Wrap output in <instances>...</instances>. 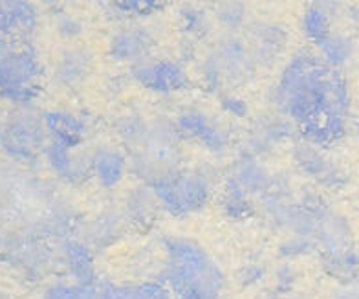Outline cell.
Here are the masks:
<instances>
[{"label":"cell","mask_w":359,"mask_h":299,"mask_svg":"<svg viewBox=\"0 0 359 299\" xmlns=\"http://www.w3.org/2000/svg\"><path fill=\"white\" fill-rule=\"evenodd\" d=\"M279 114L301 127L304 142L321 147L343 136L350 110L345 77L312 52H299L271 91Z\"/></svg>","instance_id":"1"},{"label":"cell","mask_w":359,"mask_h":299,"mask_svg":"<svg viewBox=\"0 0 359 299\" xmlns=\"http://www.w3.org/2000/svg\"><path fill=\"white\" fill-rule=\"evenodd\" d=\"M37 11L26 2H0V94L35 88L41 65L32 46Z\"/></svg>","instance_id":"2"},{"label":"cell","mask_w":359,"mask_h":299,"mask_svg":"<svg viewBox=\"0 0 359 299\" xmlns=\"http://www.w3.org/2000/svg\"><path fill=\"white\" fill-rule=\"evenodd\" d=\"M165 288L176 299H220L226 277L211 253L193 239L167 237Z\"/></svg>","instance_id":"3"},{"label":"cell","mask_w":359,"mask_h":299,"mask_svg":"<svg viewBox=\"0 0 359 299\" xmlns=\"http://www.w3.org/2000/svg\"><path fill=\"white\" fill-rule=\"evenodd\" d=\"M130 160L128 167L136 173L145 185L156 187L163 184L182 169V136L175 121L169 119H152L149 121L143 138L128 149Z\"/></svg>","instance_id":"4"},{"label":"cell","mask_w":359,"mask_h":299,"mask_svg":"<svg viewBox=\"0 0 359 299\" xmlns=\"http://www.w3.org/2000/svg\"><path fill=\"white\" fill-rule=\"evenodd\" d=\"M317 252L321 253L323 265L332 277L343 285H350L359 277V253L355 250L354 233L348 220L336 211L321 204L317 211L313 232Z\"/></svg>","instance_id":"5"},{"label":"cell","mask_w":359,"mask_h":299,"mask_svg":"<svg viewBox=\"0 0 359 299\" xmlns=\"http://www.w3.org/2000/svg\"><path fill=\"white\" fill-rule=\"evenodd\" d=\"M259 68L255 53L248 39L241 35H227L202 65V77L205 85L218 88L222 85H241L250 79Z\"/></svg>","instance_id":"6"},{"label":"cell","mask_w":359,"mask_h":299,"mask_svg":"<svg viewBox=\"0 0 359 299\" xmlns=\"http://www.w3.org/2000/svg\"><path fill=\"white\" fill-rule=\"evenodd\" d=\"M158 202L163 209L176 217L196 213L205 206L211 197V180L208 173L198 171H180L163 184L151 187Z\"/></svg>","instance_id":"7"},{"label":"cell","mask_w":359,"mask_h":299,"mask_svg":"<svg viewBox=\"0 0 359 299\" xmlns=\"http://www.w3.org/2000/svg\"><path fill=\"white\" fill-rule=\"evenodd\" d=\"M175 125L182 138L196 142L209 152H222L229 145V133L226 125L217 116L196 107L180 110Z\"/></svg>","instance_id":"8"},{"label":"cell","mask_w":359,"mask_h":299,"mask_svg":"<svg viewBox=\"0 0 359 299\" xmlns=\"http://www.w3.org/2000/svg\"><path fill=\"white\" fill-rule=\"evenodd\" d=\"M133 77L143 88L156 94H175L185 91L189 85L187 72L172 59H143L133 65Z\"/></svg>","instance_id":"9"},{"label":"cell","mask_w":359,"mask_h":299,"mask_svg":"<svg viewBox=\"0 0 359 299\" xmlns=\"http://www.w3.org/2000/svg\"><path fill=\"white\" fill-rule=\"evenodd\" d=\"M44 136V119L32 114H19L6 127L4 147L15 158H32L43 147Z\"/></svg>","instance_id":"10"},{"label":"cell","mask_w":359,"mask_h":299,"mask_svg":"<svg viewBox=\"0 0 359 299\" xmlns=\"http://www.w3.org/2000/svg\"><path fill=\"white\" fill-rule=\"evenodd\" d=\"M154 34L147 26H125L116 29L110 37L109 52L116 61L136 62L151 58Z\"/></svg>","instance_id":"11"},{"label":"cell","mask_w":359,"mask_h":299,"mask_svg":"<svg viewBox=\"0 0 359 299\" xmlns=\"http://www.w3.org/2000/svg\"><path fill=\"white\" fill-rule=\"evenodd\" d=\"M293 158H295L299 169L306 176L313 178L317 184L328 185V187L343 185L345 173L326 157L321 147H317L313 143L301 142L293 149Z\"/></svg>","instance_id":"12"},{"label":"cell","mask_w":359,"mask_h":299,"mask_svg":"<svg viewBox=\"0 0 359 299\" xmlns=\"http://www.w3.org/2000/svg\"><path fill=\"white\" fill-rule=\"evenodd\" d=\"M290 134H292V124L288 118H284L283 114L264 116L248 133L244 142V157L259 160L260 154L277 147V143L284 142Z\"/></svg>","instance_id":"13"},{"label":"cell","mask_w":359,"mask_h":299,"mask_svg":"<svg viewBox=\"0 0 359 299\" xmlns=\"http://www.w3.org/2000/svg\"><path fill=\"white\" fill-rule=\"evenodd\" d=\"M48 164L57 175L72 184H79L92 176V154L79 152L77 147L52 142L46 145Z\"/></svg>","instance_id":"14"},{"label":"cell","mask_w":359,"mask_h":299,"mask_svg":"<svg viewBox=\"0 0 359 299\" xmlns=\"http://www.w3.org/2000/svg\"><path fill=\"white\" fill-rule=\"evenodd\" d=\"M227 180L246 193L248 197H268L275 190H279L280 185L271 173L266 169L260 160L250 157H242L233 167V173Z\"/></svg>","instance_id":"15"},{"label":"cell","mask_w":359,"mask_h":299,"mask_svg":"<svg viewBox=\"0 0 359 299\" xmlns=\"http://www.w3.org/2000/svg\"><path fill=\"white\" fill-rule=\"evenodd\" d=\"M62 263L67 266L72 281L77 285H92L97 281L92 248L79 239H68L61 246Z\"/></svg>","instance_id":"16"},{"label":"cell","mask_w":359,"mask_h":299,"mask_svg":"<svg viewBox=\"0 0 359 299\" xmlns=\"http://www.w3.org/2000/svg\"><path fill=\"white\" fill-rule=\"evenodd\" d=\"M46 134H50L52 142L65 143L72 147H79L86 134L85 119L79 118L70 110H52L43 116Z\"/></svg>","instance_id":"17"},{"label":"cell","mask_w":359,"mask_h":299,"mask_svg":"<svg viewBox=\"0 0 359 299\" xmlns=\"http://www.w3.org/2000/svg\"><path fill=\"white\" fill-rule=\"evenodd\" d=\"M127 169V157L118 149L101 147L92 154V176L107 190H114L121 184Z\"/></svg>","instance_id":"18"},{"label":"cell","mask_w":359,"mask_h":299,"mask_svg":"<svg viewBox=\"0 0 359 299\" xmlns=\"http://www.w3.org/2000/svg\"><path fill=\"white\" fill-rule=\"evenodd\" d=\"M248 41L255 53L259 67H266L284 50L286 34L284 29H280V26L275 24H259L257 28L251 29Z\"/></svg>","instance_id":"19"},{"label":"cell","mask_w":359,"mask_h":299,"mask_svg":"<svg viewBox=\"0 0 359 299\" xmlns=\"http://www.w3.org/2000/svg\"><path fill=\"white\" fill-rule=\"evenodd\" d=\"M125 215L116 213V211H103L95 219L88 222L85 228V237L83 242L90 248H107L112 242L121 237L125 224Z\"/></svg>","instance_id":"20"},{"label":"cell","mask_w":359,"mask_h":299,"mask_svg":"<svg viewBox=\"0 0 359 299\" xmlns=\"http://www.w3.org/2000/svg\"><path fill=\"white\" fill-rule=\"evenodd\" d=\"M92 53L85 48H70L62 53L55 67V79L59 85L76 86L81 81H85L92 72Z\"/></svg>","instance_id":"21"},{"label":"cell","mask_w":359,"mask_h":299,"mask_svg":"<svg viewBox=\"0 0 359 299\" xmlns=\"http://www.w3.org/2000/svg\"><path fill=\"white\" fill-rule=\"evenodd\" d=\"M125 219L134 224H149L154 220L156 211L161 208L158 197L149 185H142L130 191L125 202Z\"/></svg>","instance_id":"22"},{"label":"cell","mask_w":359,"mask_h":299,"mask_svg":"<svg viewBox=\"0 0 359 299\" xmlns=\"http://www.w3.org/2000/svg\"><path fill=\"white\" fill-rule=\"evenodd\" d=\"M337 4H310L303 15V32L306 35L308 41H312L313 44H319L323 39L334 32L332 29V19H334V10Z\"/></svg>","instance_id":"23"},{"label":"cell","mask_w":359,"mask_h":299,"mask_svg":"<svg viewBox=\"0 0 359 299\" xmlns=\"http://www.w3.org/2000/svg\"><path fill=\"white\" fill-rule=\"evenodd\" d=\"M317 55L323 59L325 65L337 70V68L345 67L346 62L354 55V43L352 39L346 37L345 34L339 32H332L321 43L317 44Z\"/></svg>","instance_id":"24"},{"label":"cell","mask_w":359,"mask_h":299,"mask_svg":"<svg viewBox=\"0 0 359 299\" xmlns=\"http://www.w3.org/2000/svg\"><path fill=\"white\" fill-rule=\"evenodd\" d=\"M104 285H107L109 299H176L165 288V285H160V283H125V285H116V283L104 281Z\"/></svg>","instance_id":"25"},{"label":"cell","mask_w":359,"mask_h":299,"mask_svg":"<svg viewBox=\"0 0 359 299\" xmlns=\"http://www.w3.org/2000/svg\"><path fill=\"white\" fill-rule=\"evenodd\" d=\"M44 299H109V295L104 281L101 279L92 285H77L74 281H65L50 286Z\"/></svg>","instance_id":"26"},{"label":"cell","mask_w":359,"mask_h":299,"mask_svg":"<svg viewBox=\"0 0 359 299\" xmlns=\"http://www.w3.org/2000/svg\"><path fill=\"white\" fill-rule=\"evenodd\" d=\"M180 19H182V29L191 39H198L202 35H205L209 32V26H211L208 13L200 10V8H196V6H187L180 13Z\"/></svg>","instance_id":"27"},{"label":"cell","mask_w":359,"mask_h":299,"mask_svg":"<svg viewBox=\"0 0 359 299\" xmlns=\"http://www.w3.org/2000/svg\"><path fill=\"white\" fill-rule=\"evenodd\" d=\"M217 15L218 22L227 26V29H241L244 24L248 22V8L246 4H238V2H227V4H218L217 6Z\"/></svg>","instance_id":"28"},{"label":"cell","mask_w":359,"mask_h":299,"mask_svg":"<svg viewBox=\"0 0 359 299\" xmlns=\"http://www.w3.org/2000/svg\"><path fill=\"white\" fill-rule=\"evenodd\" d=\"M313 250H317L313 239L292 235V237L286 239V241L280 244L279 253L283 257H286V259H295V257H303L306 255V253L313 252Z\"/></svg>","instance_id":"29"},{"label":"cell","mask_w":359,"mask_h":299,"mask_svg":"<svg viewBox=\"0 0 359 299\" xmlns=\"http://www.w3.org/2000/svg\"><path fill=\"white\" fill-rule=\"evenodd\" d=\"M220 107L226 114L233 116V118H244L250 112L248 103L242 98L235 94H222L220 95Z\"/></svg>","instance_id":"30"},{"label":"cell","mask_w":359,"mask_h":299,"mask_svg":"<svg viewBox=\"0 0 359 299\" xmlns=\"http://www.w3.org/2000/svg\"><path fill=\"white\" fill-rule=\"evenodd\" d=\"M59 32L67 35V37H76V35L81 34L79 20L72 19V17H65V19L59 22Z\"/></svg>","instance_id":"31"},{"label":"cell","mask_w":359,"mask_h":299,"mask_svg":"<svg viewBox=\"0 0 359 299\" xmlns=\"http://www.w3.org/2000/svg\"><path fill=\"white\" fill-rule=\"evenodd\" d=\"M244 270H248V274H242V279H244V283H248V285H255L257 281L262 277V270H260L259 266H255V265L246 266Z\"/></svg>","instance_id":"32"},{"label":"cell","mask_w":359,"mask_h":299,"mask_svg":"<svg viewBox=\"0 0 359 299\" xmlns=\"http://www.w3.org/2000/svg\"><path fill=\"white\" fill-rule=\"evenodd\" d=\"M330 299H359V295L355 294L352 286L345 285V288H341L339 292H336V294L332 295Z\"/></svg>","instance_id":"33"},{"label":"cell","mask_w":359,"mask_h":299,"mask_svg":"<svg viewBox=\"0 0 359 299\" xmlns=\"http://www.w3.org/2000/svg\"><path fill=\"white\" fill-rule=\"evenodd\" d=\"M352 20H354V24L359 29V4H355L354 8H352Z\"/></svg>","instance_id":"34"},{"label":"cell","mask_w":359,"mask_h":299,"mask_svg":"<svg viewBox=\"0 0 359 299\" xmlns=\"http://www.w3.org/2000/svg\"><path fill=\"white\" fill-rule=\"evenodd\" d=\"M350 286H352V288H354V292L355 294L359 295V277L355 281H352V283H350Z\"/></svg>","instance_id":"35"},{"label":"cell","mask_w":359,"mask_h":299,"mask_svg":"<svg viewBox=\"0 0 359 299\" xmlns=\"http://www.w3.org/2000/svg\"><path fill=\"white\" fill-rule=\"evenodd\" d=\"M0 299H8V298H2V295H0Z\"/></svg>","instance_id":"36"}]
</instances>
